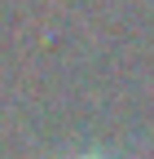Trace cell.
Segmentation results:
<instances>
[{
	"label": "cell",
	"mask_w": 154,
	"mask_h": 159,
	"mask_svg": "<svg viewBox=\"0 0 154 159\" xmlns=\"http://www.w3.org/2000/svg\"><path fill=\"white\" fill-rule=\"evenodd\" d=\"M88 159H97V155H88Z\"/></svg>",
	"instance_id": "1"
}]
</instances>
